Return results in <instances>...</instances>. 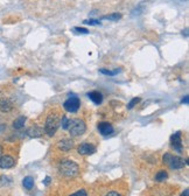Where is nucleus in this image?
I'll list each match as a JSON object with an SVG mask.
<instances>
[{
	"instance_id": "1",
	"label": "nucleus",
	"mask_w": 189,
	"mask_h": 196,
	"mask_svg": "<svg viewBox=\"0 0 189 196\" xmlns=\"http://www.w3.org/2000/svg\"><path fill=\"white\" fill-rule=\"evenodd\" d=\"M60 116L57 112H52L50 114H48L46 119V124H45V132L49 137H53L60 126Z\"/></svg>"
},
{
	"instance_id": "2",
	"label": "nucleus",
	"mask_w": 189,
	"mask_h": 196,
	"mask_svg": "<svg viewBox=\"0 0 189 196\" xmlns=\"http://www.w3.org/2000/svg\"><path fill=\"white\" fill-rule=\"evenodd\" d=\"M60 173L67 177H74L78 174L79 167L78 165L70 160H64L60 163Z\"/></svg>"
},
{
	"instance_id": "3",
	"label": "nucleus",
	"mask_w": 189,
	"mask_h": 196,
	"mask_svg": "<svg viewBox=\"0 0 189 196\" xmlns=\"http://www.w3.org/2000/svg\"><path fill=\"white\" fill-rule=\"evenodd\" d=\"M188 162V160H183L181 157L173 155L170 153H165L163 155V163L168 165L172 169H181Z\"/></svg>"
},
{
	"instance_id": "4",
	"label": "nucleus",
	"mask_w": 189,
	"mask_h": 196,
	"mask_svg": "<svg viewBox=\"0 0 189 196\" xmlns=\"http://www.w3.org/2000/svg\"><path fill=\"white\" fill-rule=\"evenodd\" d=\"M69 133L72 137H79L82 136L86 130V125H85L83 119H70L69 122Z\"/></svg>"
},
{
	"instance_id": "5",
	"label": "nucleus",
	"mask_w": 189,
	"mask_h": 196,
	"mask_svg": "<svg viewBox=\"0 0 189 196\" xmlns=\"http://www.w3.org/2000/svg\"><path fill=\"white\" fill-rule=\"evenodd\" d=\"M79 106H81V102H79V98H77L76 96L68 98L64 102V104H63V107H64L65 111L71 112V113H75V112L78 111Z\"/></svg>"
},
{
	"instance_id": "6",
	"label": "nucleus",
	"mask_w": 189,
	"mask_h": 196,
	"mask_svg": "<svg viewBox=\"0 0 189 196\" xmlns=\"http://www.w3.org/2000/svg\"><path fill=\"white\" fill-rule=\"evenodd\" d=\"M98 131H99V133L102 134V136H104V137H109L111 134H113L114 133V129H113V126L110 124V123H107V122H102V123H99L97 126Z\"/></svg>"
},
{
	"instance_id": "7",
	"label": "nucleus",
	"mask_w": 189,
	"mask_h": 196,
	"mask_svg": "<svg viewBox=\"0 0 189 196\" xmlns=\"http://www.w3.org/2000/svg\"><path fill=\"white\" fill-rule=\"evenodd\" d=\"M170 145L177 152L182 151V138H181V132H176L170 137Z\"/></svg>"
},
{
	"instance_id": "8",
	"label": "nucleus",
	"mask_w": 189,
	"mask_h": 196,
	"mask_svg": "<svg viewBox=\"0 0 189 196\" xmlns=\"http://www.w3.org/2000/svg\"><path fill=\"white\" fill-rule=\"evenodd\" d=\"M77 152L82 155H90V154H93L96 152V147H95V145L84 143V144L79 145L78 148H77Z\"/></svg>"
},
{
	"instance_id": "9",
	"label": "nucleus",
	"mask_w": 189,
	"mask_h": 196,
	"mask_svg": "<svg viewBox=\"0 0 189 196\" xmlns=\"http://www.w3.org/2000/svg\"><path fill=\"white\" fill-rule=\"evenodd\" d=\"M15 165V160L11 155H2L0 157V168L1 169H9Z\"/></svg>"
},
{
	"instance_id": "10",
	"label": "nucleus",
	"mask_w": 189,
	"mask_h": 196,
	"mask_svg": "<svg viewBox=\"0 0 189 196\" xmlns=\"http://www.w3.org/2000/svg\"><path fill=\"white\" fill-rule=\"evenodd\" d=\"M14 105L8 98H0V111L4 113H8L13 110Z\"/></svg>"
},
{
	"instance_id": "11",
	"label": "nucleus",
	"mask_w": 189,
	"mask_h": 196,
	"mask_svg": "<svg viewBox=\"0 0 189 196\" xmlns=\"http://www.w3.org/2000/svg\"><path fill=\"white\" fill-rule=\"evenodd\" d=\"M57 147L63 152H68L74 147V141L71 139H63V140L57 143Z\"/></svg>"
},
{
	"instance_id": "12",
	"label": "nucleus",
	"mask_w": 189,
	"mask_h": 196,
	"mask_svg": "<svg viewBox=\"0 0 189 196\" xmlns=\"http://www.w3.org/2000/svg\"><path fill=\"white\" fill-rule=\"evenodd\" d=\"M45 131L42 130L41 127L39 126H36V125H34V126H31L28 130H27V136H29L31 138H39L42 136V133H43Z\"/></svg>"
},
{
	"instance_id": "13",
	"label": "nucleus",
	"mask_w": 189,
	"mask_h": 196,
	"mask_svg": "<svg viewBox=\"0 0 189 196\" xmlns=\"http://www.w3.org/2000/svg\"><path fill=\"white\" fill-rule=\"evenodd\" d=\"M88 97L91 99L92 102L95 103V104L99 105L102 102H103V95L100 93L99 91H91L88 93Z\"/></svg>"
},
{
	"instance_id": "14",
	"label": "nucleus",
	"mask_w": 189,
	"mask_h": 196,
	"mask_svg": "<svg viewBox=\"0 0 189 196\" xmlns=\"http://www.w3.org/2000/svg\"><path fill=\"white\" fill-rule=\"evenodd\" d=\"M26 119H27V118L25 117V116H20V117H18L13 122V124H12L13 129H15V130H20V129H22V127L25 126Z\"/></svg>"
},
{
	"instance_id": "15",
	"label": "nucleus",
	"mask_w": 189,
	"mask_h": 196,
	"mask_svg": "<svg viewBox=\"0 0 189 196\" xmlns=\"http://www.w3.org/2000/svg\"><path fill=\"white\" fill-rule=\"evenodd\" d=\"M22 186L26 188V189L31 190L34 187V179L32 176H26L24 177V180H22Z\"/></svg>"
},
{
	"instance_id": "16",
	"label": "nucleus",
	"mask_w": 189,
	"mask_h": 196,
	"mask_svg": "<svg viewBox=\"0 0 189 196\" xmlns=\"http://www.w3.org/2000/svg\"><path fill=\"white\" fill-rule=\"evenodd\" d=\"M120 71H122V69H114V70H107V69H104V68L99 69V72H100V74L107 75V76H116V75H118Z\"/></svg>"
},
{
	"instance_id": "17",
	"label": "nucleus",
	"mask_w": 189,
	"mask_h": 196,
	"mask_svg": "<svg viewBox=\"0 0 189 196\" xmlns=\"http://www.w3.org/2000/svg\"><path fill=\"white\" fill-rule=\"evenodd\" d=\"M122 19V14L120 13H112L109 15H104L102 16V20H112V21H118Z\"/></svg>"
},
{
	"instance_id": "18",
	"label": "nucleus",
	"mask_w": 189,
	"mask_h": 196,
	"mask_svg": "<svg viewBox=\"0 0 189 196\" xmlns=\"http://www.w3.org/2000/svg\"><path fill=\"white\" fill-rule=\"evenodd\" d=\"M167 177H168L167 172H166V170H160V172H158L157 175H155V181H158V182H162V181H165Z\"/></svg>"
},
{
	"instance_id": "19",
	"label": "nucleus",
	"mask_w": 189,
	"mask_h": 196,
	"mask_svg": "<svg viewBox=\"0 0 189 196\" xmlns=\"http://www.w3.org/2000/svg\"><path fill=\"white\" fill-rule=\"evenodd\" d=\"M69 122H70V119L67 117V116H62L61 124H62V129H63V130H68V127H69Z\"/></svg>"
},
{
	"instance_id": "20",
	"label": "nucleus",
	"mask_w": 189,
	"mask_h": 196,
	"mask_svg": "<svg viewBox=\"0 0 189 196\" xmlns=\"http://www.w3.org/2000/svg\"><path fill=\"white\" fill-rule=\"evenodd\" d=\"M72 32L77 33V34H88L89 31L86 28H83V27H74L72 28Z\"/></svg>"
},
{
	"instance_id": "21",
	"label": "nucleus",
	"mask_w": 189,
	"mask_h": 196,
	"mask_svg": "<svg viewBox=\"0 0 189 196\" xmlns=\"http://www.w3.org/2000/svg\"><path fill=\"white\" fill-rule=\"evenodd\" d=\"M139 102H140V98H139V97L133 98V99L131 100L130 103L127 104V109H129V110H131V109H133V107H134V106H136V105H137L138 103H139Z\"/></svg>"
},
{
	"instance_id": "22",
	"label": "nucleus",
	"mask_w": 189,
	"mask_h": 196,
	"mask_svg": "<svg viewBox=\"0 0 189 196\" xmlns=\"http://www.w3.org/2000/svg\"><path fill=\"white\" fill-rule=\"evenodd\" d=\"M86 25H90V26H95V25H100V20H96V19H90V20H84L83 21Z\"/></svg>"
},
{
	"instance_id": "23",
	"label": "nucleus",
	"mask_w": 189,
	"mask_h": 196,
	"mask_svg": "<svg viewBox=\"0 0 189 196\" xmlns=\"http://www.w3.org/2000/svg\"><path fill=\"white\" fill-rule=\"evenodd\" d=\"M12 182V180L9 179V177L5 176V175H2V176L0 177V184H9V183Z\"/></svg>"
},
{
	"instance_id": "24",
	"label": "nucleus",
	"mask_w": 189,
	"mask_h": 196,
	"mask_svg": "<svg viewBox=\"0 0 189 196\" xmlns=\"http://www.w3.org/2000/svg\"><path fill=\"white\" fill-rule=\"evenodd\" d=\"M70 196H88V194H86V190L85 189H79V190H77L76 193L71 194Z\"/></svg>"
},
{
	"instance_id": "25",
	"label": "nucleus",
	"mask_w": 189,
	"mask_h": 196,
	"mask_svg": "<svg viewBox=\"0 0 189 196\" xmlns=\"http://www.w3.org/2000/svg\"><path fill=\"white\" fill-rule=\"evenodd\" d=\"M106 196H122L118 191H110V193H107Z\"/></svg>"
},
{
	"instance_id": "26",
	"label": "nucleus",
	"mask_w": 189,
	"mask_h": 196,
	"mask_svg": "<svg viewBox=\"0 0 189 196\" xmlns=\"http://www.w3.org/2000/svg\"><path fill=\"white\" fill-rule=\"evenodd\" d=\"M181 103H182V104H188V96H184L183 99L181 100Z\"/></svg>"
},
{
	"instance_id": "27",
	"label": "nucleus",
	"mask_w": 189,
	"mask_h": 196,
	"mask_svg": "<svg viewBox=\"0 0 189 196\" xmlns=\"http://www.w3.org/2000/svg\"><path fill=\"white\" fill-rule=\"evenodd\" d=\"M49 182H50V177H49V176H47V177H46V180L43 181V183H45V184H46V186H47V184H49Z\"/></svg>"
},
{
	"instance_id": "28",
	"label": "nucleus",
	"mask_w": 189,
	"mask_h": 196,
	"mask_svg": "<svg viewBox=\"0 0 189 196\" xmlns=\"http://www.w3.org/2000/svg\"><path fill=\"white\" fill-rule=\"evenodd\" d=\"M188 195H189V190H188V189H186V190H184V191L182 193V195H181V196H188Z\"/></svg>"
},
{
	"instance_id": "29",
	"label": "nucleus",
	"mask_w": 189,
	"mask_h": 196,
	"mask_svg": "<svg viewBox=\"0 0 189 196\" xmlns=\"http://www.w3.org/2000/svg\"><path fill=\"white\" fill-rule=\"evenodd\" d=\"M1 153H2V148H1V146H0V157H1Z\"/></svg>"
}]
</instances>
